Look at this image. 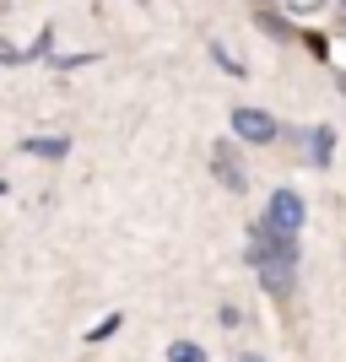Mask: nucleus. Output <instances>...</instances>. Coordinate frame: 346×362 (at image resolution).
<instances>
[{
    "mask_svg": "<svg viewBox=\"0 0 346 362\" xmlns=\"http://www.w3.org/2000/svg\"><path fill=\"white\" fill-rule=\"evenodd\" d=\"M260 271H265V287L287 298V292H292V249H287L282 259H271V255H265V259H260Z\"/></svg>",
    "mask_w": 346,
    "mask_h": 362,
    "instance_id": "obj_4",
    "label": "nucleus"
},
{
    "mask_svg": "<svg viewBox=\"0 0 346 362\" xmlns=\"http://www.w3.org/2000/svg\"><path fill=\"white\" fill-rule=\"evenodd\" d=\"M282 6H287V11H303V16H308V11H319L325 0H282Z\"/></svg>",
    "mask_w": 346,
    "mask_h": 362,
    "instance_id": "obj_9",
    "label": "nucleus"
},
{
    "mask_svg": "<svg viewBox=\"0 0 346 362\" xmlns=\"http://www.w3.org/2000/svg\"><path fill=\"white\" fill-rule=\"evenodd\" d=\"M233 136L249 146H265V141H276V119L265 108H233Z\"/></svg>",
    "mask_w": 346,
    "mask_h": 362,
    "instance_id": "obj_2",
    "label": "nucleus"
},
{
    "mask_svg": "<svg viewBox=\"0 0 346 362\" xmlns=\"http://www.w3.org/2000/svg\"><path fill=\"white\" fill-rule=\"evenodd\" d=\"M265 227H271L276 238H298V227H303V200L292 195V189H276V195H271V211H265Z\"/></svg>",
    "mask_w": 346,
    "mask_h": 362,
    "instance_id": "obj_1",
    "label": "nucleus"
},
{
    "mask_svg": "<svg viewBox=\"0 0 346 362\" xmlns=\"http://www.w3.org/2000/svg\"><path fill=\"white\" fill-rule=\"evenodd\" d=\"M211 163H217V179H222L227 189H243V163L233 157V146H227V141H222V146H211Z\"/></svg>",
    "mask_w": 346,
    "mask_h": 362,
    "instance_id": "obj_3",
    "label": "nucleus"
},
{
    "mask_svg": "<svg viewBox=\"0 0 346 362\" xmlns=\"http://www.w3.org/2000/svg\"><path fill=\"white\" fill-rule=\"evenodd\" d=\"M168 362H206V351H200L195 341H173V346H168Z\"/></svg>",
    "mask_w": 346,
    "mask_h": 362,
    "instance_id": "obj_6",
    "label": "nucleus"
},
{
    "mask_svg": "<svg viewBox=\"0 0 346 362\" xmlns=\"http://www.w3.org/2000/svg\"><path fill=\"white\" fill-rule=\"evenodd\" d=\"M22 151H33V157H65V141H22Z\"/></svg>",
    "mask_w": 346,
    "mask_h": 362,
    "instance_id": "obj_7",
    "label": "nucleus"
},
{
    "mask_svg": "<svg viewBox=\"0 0 346 362\" xmlns=\"http://www.w3.org/2000/svg\"><path fill=\"white\" fill-rule=\"evenodd\" d=\"M114 330H120V314H108L103 325H92V330H87V341H103V335H114Z\"/></svg>",
    "mask_w": 346,
    "mask_h": 362,
    "instance_id": "obj_8",
    "label": "nucleus"
},
{
    "mask_svg": "<svg viewBox=\"0 0 346 362\" xmlns=\"http://www.w3.org/2000/svg\"><path fill=\"white\" fill-rule=\"evenodd\" d=\"M243 362H260V357H243Z\"/></svg>",
    "mask_w": 346,
    "mask_h": 362,
    "instance_id": "obj_10",
    "label": "nucleus"
},
{
    "mask_svg": "<svg viewBox=\"0 0 346 362\" xmlns=\"http://www.w3.org/2000/svg\"><path fill=\"white\" fill-rule=\"evenodd\" d=\"M330 146H335V130H330V124H319L314 136H308V157L325 168V163H330Z\"/></svg>",
    "mask_w": 346,
    "mask_h": 362,
    "instance_id": "obj_5",
    "label": "nucleus"
}]
</instances>
